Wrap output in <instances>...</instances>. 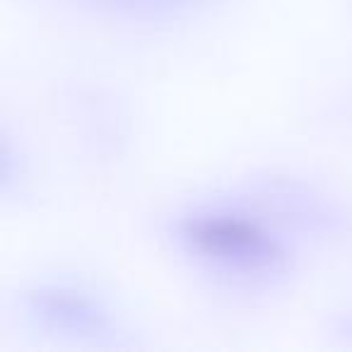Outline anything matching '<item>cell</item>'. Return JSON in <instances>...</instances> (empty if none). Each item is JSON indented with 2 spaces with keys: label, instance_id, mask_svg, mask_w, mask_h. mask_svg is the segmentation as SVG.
Returning a JSON list of instances; mask_svg holds the SVG:
<instances>
[{
  "label": "cell",
  "instance_id": "cell-1",
  "mask_svg": "<svg viewBox=\"0 0 352 352\" xmlns=\"http://www.w3.org/2000/svg\"><path fill=\"white\" fill-rule=\"evenodd\" d=\"M184 241L198 254L234 268H273L280 258L273 239L251 222L230 215H196L184 220Z\"/></svg>",
  "mask_w": 352,
  "mask_h": 352
}]
</instances>
